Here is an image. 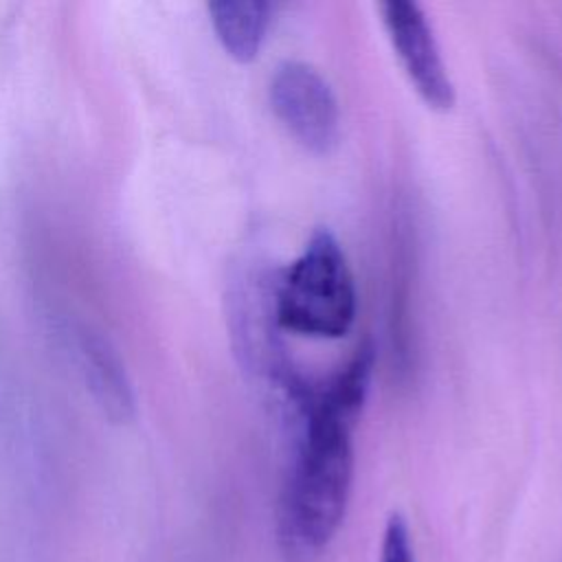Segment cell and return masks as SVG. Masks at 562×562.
I'll list each match as a JSON object with an SVG mask.
<instances>
[{"label": "cell", "mask_w": 562, "mask_h": 562, "mask_svg": "<svg viewBox=\"0 0 562 562\" xmlns=\"http://www.w3.org/2000/svg\"><path fill=\"white\" fill-rule=\"evenodd\" d=\"M358 310L351 268L336 235L318 228L283 270L272 292L274 323L310 338L345 336Z\"/></svg>", "instance_id": "cell-2"}, {"label": "cell", "mask_w": 562, "mask_h": 562, "mask_svg": "<svg viewBox=\"0 0 562 562\" xmlns=\"http://www.w3.org/2000/svg\"><path fill=\"white\" fill-rule=\"evenodd\" d=\"M380 562H417L408 525L400 514H391L384 525L380 542Z\"/></svg>", "instance_id": "cell-7"}, {"label": "cell", "mask_w": 562, "mask_h": 562, "mask_svg": "<svg viewBox=\"0 0 562 562\" xmlns=\"http://www.w3.org/2000/svg\"><path fill=\"white\" fill-rule=\"evenodd\" d=\"M68 342L75 360L101 415L112 424H130L136 419L138 402L127 364L112 338L88 321L68 323Z\"/></svg>", "instance_id": "cell-5"}, {"label": "cell", "mask_w": 562, "mask_h": 562, "mask_svg": "<svg viewBox=\"0 0 562 562\" xmlns=\"http://www.w3.org/2000/svg\"><path fill=\"white\" fill-rule=\"evenodd\" d=\"M373 373L362 345L323 386L301 389L299 439L283 476L274 533L283 562H316L336 538L353 485V428Z\"/></svg>", "instance_id": "cell-1"}, {"label": "cell", "mask_w": 562, "mask_h": 562, "mask_svg": "<svg viewBox=\"0 0 562 562\" xmlns=\"http://www.w3.org/2000/svg\"><path fill=\"white\" fill-rule=\"evenodd\" d=\"M270 103L283 127L310 151L329 154L340 140V108L329 81L299 59L281 61L270 79Z\"/></svg>", "instance_id": "cell-3"}, {"label": "cell", "mask_w": 562, "mask_h": 562, "mask_svg": "<svg viewBox=\"0 0 562 562\" xmlns=\"http://www.w3.org/2000/svg\"><path fill=\"white\" fill-rule=\"evenodd\" d=\"M213 31L235 61H252L266 40L272 7L266 0H217L209 4Z\"/></svg>", "instance_id": "cell-6"}, {"label": "cell", "mask_w": 562, "mask_h": 562, "mask_svg": "<svg viewBox=\"0 0 562 562\" xmlns=\"http://www.w3.org/2000/svg\"><path fill=\"white\" fill-rule=\"evenodd\" d=\"M378 11L411 86L430 108L450 110L454 83L424 9L411 0H384Z\"/></svg>", "instance_id": "cell-4"}]
</instances>
